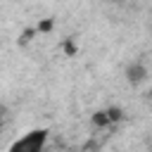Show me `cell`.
I'll use <instances>...</instances> for the list:
<instances>
[{"label":"cell","instance_id":"obj_2","mask_svg":"<svg viewBox=\"0 0 152 152\" xmlns=\"http://www.w3.org/2000/svg\"><path fill=\"white\" fill-rule=\"evenodd\" d=\"M145 76H147V71H145L142 64H133V66H128V78H131L133 83H140Z\"/></svg>","mask_w":152,"mask_h":152},{"label":"cell","instance_id":"obj_1","mask_svg":"<svg viewBox=\"0 0 152 152\" xmlns=\"http://www.w3.org/2000/svg\"><path fill=\"white\" fill-rule=\"evenodd\" d=\"M45 140H48V133L45 131H28L26 135H21L10 147V152H43Z\"/></svg>","mask_w":152,"mask_h":152}]
</instances>
